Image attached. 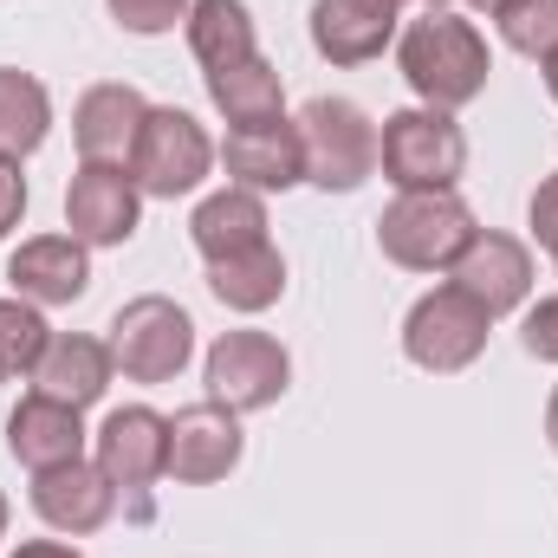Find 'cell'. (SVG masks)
I'll use <instances>...</instances> for the list:
<instances>
[{
	"instance_id": "obj_38",
	"label": "cell",
	"mask_w": 558,
	"mask_h": 558,
	"mask_svg": "<svg viewBox=\"0 0 558 558\" xmlns=\"http://www.w3.org/2000/svg\"><path fill=\"white\" fill-rule=\"evenodd\" d=\"M553 260H558V254H553Z\"/></svg>"
},
{
	"instance_id": "obj_36",
	"label": "cell",
	"mask_w": 558,
	"mask_h": 558,
	"mask_svg": "<svg viewBox=\"0 0 558 558\" xmlns=\"http://www.w3.org/2000/svg\"><path fill=\"white\" fill-rule=\"evenodd\" d=\"M468 7H481V13H500V7H507V0H468Z\"/></svg>"
},
{
	"instance_id": "obj_22",
	"label": "cell",
	"mask_w": 558,
	"mask_h": 558,
	"mask_svg": "<svg viewBox=\"0 0 558 558\" xmlns=\"http://www.w3.org/2000/svg\"><path fill=\"white\" fill-rule=\"evenodd\" d=\"M202 78H208V105H215L228 124H267V118H286L279 65H267L260 52H254V59H241V65L202 72Z\"/></svg>"
},
{
	"instance_id": "obj_16",
	"label": "cell",
	"mask_w": 558,
	"mask_h": 558,
	"mask_svg": "<svg viewBox=\"0 0 558 558\" xmlns=\"http://www.w3.org/2000/svg\"><path fill=\"white\" fill-rule=\"evenodd\" d=\"M7 279H13V299H26L39 312L46 305H78L92 292V254L72 234H33L7 260Z\"/></svg>"
},
{
	"instance_id": "obj_15",
	"label": "cell",
	"mask_w": 558,
	"mask_h": 558,
	"mask_svg": "<svg viewBox=\"0 0 558 558\" xmlns=\"http://www.w3.org/2000/svg\"><path fill=\"white\" fill-rule=\"evenodd\" d=\"M410 0H312V46L331 65H371L397 39Z\"/></svg>"
},
{
	"instance_id": "obj_3",
	"label": "cell",
	"mask_w": 558,
	"mask_h": 558,
	"mask_svg": "<svg viewBox=\"0 0 558 558\" xmlns=\"http://www.w3.org/2000/svg\"><path fill=\"white\" fill-rule=\"evenodd\" d=\"M377 169H384V182H397V195L454 189L468 175V137H461L454 111H435V105L390 111L377 131Z\"/></svg>"
},
{
	"instance_id": "obj_7",
	"label": "cell",
	"mask_w": 558,
	"mask_h": 558,
	"mask_svg": "<svg viewBox=\"0 0 558 558\" xmlns=\"http://www.w3.org/2000/svg\"><path fill=\"white\" fill-rule=\"evenodd\" d=\"M487 331H494V318L461 286H435L403 318V357L416 371H428V377H454V371H468L487 351Z\"/></svg>"
},
{
	"instance_id": "obj_27",
	"label": "cell",
	"mask_w": 558,
	"mask_h": 558,
	"mask_svg": "<svg viewBox=\"0 0 558 558\" xmlns=\"http://www.w3.org/2000/svg\"><path fill=\"white\" fill-rule=\"evenodd\" d=\"M105 7H111V20H118L124 33L156 39V33H175V26L189 20V7H195V0H105Z\"/></svg>"
},
{
	"instance_id": "obj_14",
	"label": "cell",
	"mask_w": 558,
	"mask_h": 558,
	"mask_svg": "<svg viewBox=\"0 0 558 558\" xmlns=\"http://www.w3.org/2000/svg\"><path fill=\"white\" fill-rule=\"evenodd\" d=\"M33 513H39L52 533L85 539V533L111 526V513H118V487L105 481L98 461H65V468L33 474Z\"/></svg>"
},
{
	"instance_id": "obj_2",
	"label": "cell",
	"mask_w": 558,
	"mask_h": 558,
	"mask_svg": "<svg viewBox=\"0 0 558 558\" xmlns=\"http://www.w3.org/2000/svg\"><path fill=\"white\" fill-rule=\"evenodd\" d=\"M474 241V208L454 189H416L397 195L377 221V247L403 274H448L454 254Z\"/></svg>"
},
{
	"instance_id": "obj_8",
	"label": "cell",
	"mask_w": 558,
	"mask_h": 558,
	"mask_svg": "<svg viewBox=\"0 0 558 558\" xmlns=\"http://www.w3.org/2000/svg\"><path fill=\"white\" fill-rule=\"evenodd\" d=\"M202 384L215 403H228L234 416H254V410H274L292 384V357L286 344L267 331H221L202 357Z\"/></svg>"
},
{
	"instance_id": "obj_26",
	"label": "cell",
	"mask_w": 558,
	"mask_h": 558,
	"mask_svg": "<svg viewBox=\"0 0 558 558\" xmlns=\"http://www.w3.org/2000/svg\"><path fill=\"white\" fill-rule=\"evenodd\" d=\"M494 26H500V39L520 52V59H553L558 52V0H507L500 13H494Z\"/></svg>"
},
{
	"instance_id": "obj_5",
	"label": "cell",
	"mask_w": 558,
	"mask_h": 558,
	"mask_svg": "<svg viewBox=\"0 0 558 558\" xmlns=\"http://www.w3.org/2000/svg\"><path fill=\"white\" fill-rule=\"evenodd\" d=\"M105 344H111V357H118V371L131 384H175L189 371V357H195V318L175 299L143 292L111 318Z\"/></svg>"
},
{
	"instance_id": "obj_4",
	"label": "cell",
	"mask_w": 558,
	"mask_h": 558,
	"mask_svg": "<svg viewBox=\"0 0 558 558\" xmlns=\"http://www.w3.org/2000/svg\"><path fill=\"white\" fill-rule=\"evenodd\" d=\"M299 149H305V182L325 195H351L377 175V124L351 98H312L299 118Z\"/></svg>"
},
{
	"instance_id": "obj_12",
	"label": "cell",
	"mask_w": 558,
	"mask_h": 558,
	"mask_svg": "<svg viewBox=\"0 0 558 558\" xmlns=\"http://www.w3.org/2000/svg\"><path fill=\"white\" fill-rule=\"evenodd\" d=\"M92 441H98V468L118 494H143L169 474V416H156L149 403L111 410Z\"/></svg>"
},
{
	"instance_id": "obj_17",
	"label": "cell",
	"mask_w": 558,
	"mask_h": 558,
	"mask_svg": "<svg viewBox=\"0 0 558 558\" xmlns=\"http://www.w3.org/2000/svg\"><path fill=\"white\" fill-rule=\"evenodd\" d=\"M7 454L26 468V474H46V468H65V461H85V410L72 403H52V397H20V410L7 416Z\"/></svg>"
},
{
	"instance_id": "obj_18",
	"label": "cell",
	"mask_w": 558,
	"mask_h": 558,
	"mask_svg": "<svg viewBox=\"0 0 558 558\" xmlns=\"http://www.w3.org/2000/svg\"><path fill=\"white\" fill-rule=\"evenodd\" d=\"M118 377V357L105 338H85V331H52L39 371H33V390L52 397V403H72V410H92Z\"/></svg>"
},
{
	"instance_id": "obj_9",
	"label": "cell",
	"mask_w": 558,
	"mask_h": 558,
	"mask_svg": "<svg viewBox=\"0 0 558 558\" xmlns=\"http://www.w3.org/2000/svg\"><path fill=\"white\" fill-rule=\"evenodd\" d=\"M143 221V189L124 162H78L65 189V228L85 247H124Z\"/></svg>"
},
{
	"instance_id": "obj_35",
	"label": "cell",
	"mask_w": 558,
	"mask_h": 558,
	"mask_svg": "<svg viewBox=\"0 0 558 558\" xmlns=\"http://www.w3.org/2000/svg\"><path fill=\"white\" fill-rule=\"evenodd\" d=\"M448 7H454V0H422V13H448Z\"/></svg>"
},
{
	"instance_id": "obj_6",
	"label": "cell",
	"mask_w": 558,
	"mask_h": 558,
	"mask_svg": "<svg viewBox=\"0 0 558 558\" xmlns=\"http://www.w3.org/2000/svg\"><path fill=\"white\" fill-rule=\"evenodd\" d=\"M215 156H221L215 137L189 111L149 105V118H143V131H137V149H131V182H137L143 195H156V202H175V195H195L208 182Z\"/></svg>"
},
{
	"instance_id": "obj_34",
	"label": "cell",
	"mask_w": 558,
	"mask_h": 558,
	"mask_svg": "<svg viewBox=\"0 0 558 558\" xmlns=\"http://www.w3.org/2000/svg\"><path fill=\"white\" fill-rule=\"evenodd\" d=\"M7 520H13V507H7V494H0V539H7Z\"/></svg>"
},
{
	"instance_id": "obj_23",
	"label": "cell",
	"mask_w": 558,
	"mask_h": 558,
	"mask_svg": "<svg viewBox=\"0 0 558 558\" xmlns=\"http://www.w3.org/2000/svg\"><path fill=\"white\" fill-rule=\"evenodd\" d=\"M208 292L228 312H267L286 292V254H279L274 241H260V247H241L228 260H208Z\"/></svg>"
},
{
	"instance_id": "obj_33",
	"label": "cell",
	"mask_w": 558,
	"mask_h": 558,
	"mask_svg": "<svg viewBox=\"0 0 558 558\" xmlns=\"http://www.w3.org/2000/svg\"><path fill=\"white\" fill-rule=\"evenodd\" d=\"M539 72H546V92H553V105H558V52L546 59V65H539Z\"/></svg>"
},
{
	"instance_id": "obj_31",
	"label": "cell",
	"mask_w": 558,
	"mask_h": 558,
	"mask_svg": "<svg viewBox=\"0 0 558 558\" xmlns=\"http://www.w3.org/2000/svg\"><path fill=\"white\" fill-rule=\"evenodd\" d=\"M13 558H85V553H78V546H65V539H26Z\"/></svg>"
},
{
	"instance_id": "obj_32",
	"label": "cell",
	"mask_w": 558,
	"mask_h": 558,
	"mask_svg": "<svg viewBox=\"0 0 558 558\" xmlns=\"http://www.w3.org/2000/svg\"><path fill=\"white\" fill-rule=\"evenodd\" d=\"M546 441H553V454H558V384H553V403H546Z\"/></svg>"
},
{
	"instance_id": "obj_24",
	"label": "cell",
	"mask_w": 558,
	"mask_h": 558,
	"mask_svg": "<svg viewBox=\"0 0 558 558\" xmlns=\"http://www.w3.org/2000/svg\"><path fill=\"white\" fill-rule=\"evenodd\" d=\"M46 137H52V98H46V85L33 72L0 65V156L26 162Z\"/></svg>"
},
{
	"instance_id": "obj_30",
	"label": "cell",
	"mask_w": 558,
	"mask_h": 558,
	"mask_svg": "<svg viewBox=\"0 0 558 558\" xmlns=\"http://www.w3.org/2000/svg\"><path fill=\"white\" fill-rule=\"evenodd\" d=\"M20 215H26V175L13 156H0V234H13Z\"/></svg>"
},
{
	"instance_id": "obj_21",
	"label": "cell",
	"mask_w": 558,
	"mask_h": 558,
	"mask_svg": "<svg viewBox=\"0 0 558 558\" xmlns=\"http://www.w3.org/2000/svg\"><path fill=\"white\" fill-rule=\"evenodd\" d=\"M182 33H189V52H195L202 72H221V65H241V59L260 52L247 0H195L189 20H182Z\"/></svg>"
},
{
	"instance_id": "obj_1",
	"label": "cell",
	"mask_w": 558,
	"mask_h": 558,
	"mask_svg": "<svg viewBox=\"0 0 558 558\" xmlns=\"http://www.w3.org/2000/svg\"><path fill=\"white\" fill-rule=\"evenodd\" d=\"M397 65H403V78H410V92H416L422 105L461 111V105H474L487 92L494 52H487V39H481L474 20L422 13V20L403 26V39H397Z\"/></svg>"
},
{
	"instance_id": "obj_11",
	"label": "cell",
	"mask_w": 558,
	"mask_h": 558,
	"mask_svg": "<svg viewBox=\"0 0 558 558\" xmlns=\"http://www.w3.org/2000/svg\"><path fill=\"white\" fill-rule=\"evenodd\" d=\"M448 286H461L487 318L520 312L526 292H533V247L513 241V234H500V228H474V241L448 267Z\"/></svg>"
},
{
	"instance_id": "obj_37",
	"label": "cell",
	"mask_w": 558,
	"mask_h": 558,
	"mask_svg": "<svg viewBox=\"0 0 558 558\" xmlns=\"http://www.w3.org/2000/svg\"><path fill=\"white\" fill-rule=\"evenodd\" d=\"M0 384H7V371H0Z\"/></svg>"
},
{
	"instance_id": "obj_19",
	"label": "cell",
	"mask_w": 558,
	"mask_h": 558,
	"mask_svg": "<svg viewBox=\"0 0 558 558\" xmlns=\"http://www.w3.org/2000/svg\"><path fill=\"white\" fill-rule=\"evenodd\" d=\"M143 118H149V105H143L137 85H92L72 111V143L85 162H124L131 169Z\"/></svg>"
},
{
	"instance_id": "obj_10",
	"label": "cell",
	"mask_w": 558,
	"mask_h": 558,
	"mask_svg": "<svg viewBox=\"0 0 558 558\" xmlns=\"http://www.w3.org/2000/svg\"><path fill=\"white\" fill-rule=\"evenodd\" d=\"M247 454V435H241V416L228 403H189L169 416V474L182 487H215L241 468Z\"/></svg>"
},
{
	"instance_id": "obj_28",
	"label": "cell",
	"mask_w": 558,
	"mask_h": 558,
	"mask_svg": "<svg viewBox=\"0 0 558 558\" xmlns=\"http://www.w3.org/2000/svg\"><path fill=\"white\" fill-rule=\"evenodd\" d=\"M520 344H526V357L558 364V292H553V299H539V305L526 312V325H520Z\"/></svg>"
},
{
	"instance_id": "obj_25",
	"label": "cell",
	"mask_w": 558,
	"mask_h": 558,
	"mask_svg": "<svg viewBox=\"0 0 558 558\" xmlns=\"http://www.w3.org/2000/svg\"><path fill=\"white\" fill-rule=\"evenodd\" d=\"M46 344H52L46 312L26 305V299H0V371H7V384L13 377H33L39 357H46Z\"/></svg>"
},
{
	"instance_id": "obj_29",
	"label": "cell",
	"mask_w": 558,
	"mask_h": 558,
	"mask_svg": "<svg viewBox=\"0 0 558 558\" xmlns=\"http://www.w3.org/2000/svg\"><path fill=\"white\" fill-rule=\"evenodd\" d=\"M526 228H533V241L558 254V175H546L539 189H533V208H526Z\"/></svg>"
},
{
	"instance_id": "obj_20",
	"label": "cell",
	"mask_w": 558,
	"mask_h": 558,
	"mask_svg": "<svg viewBox=\"0 0 558 558\" xmlns=\"http://www.w3.org/2000/svg\"><path fill=\"white\" fill-rule=\"evenodd\" d=\"M189 241H195L202 260H228V254H241V247L274 241V234H267V195L234 189V182L215 189L208 202H195V215H189Z\"/></svg>"
},
{
	"instance_id": "obj_13",
	"label": "cell",
	"mask_w": 558,
	"mask_h": 558,
	"mask_svg": "<svg viewBox=\"0 0 558 558\" xmlns=\"http://www.w3.org/2000/svg\"><path fill=\"white\" fill-rule=\"evenodd\" d=\"M221 162L234 175V189L254 195H286L305 182V149H299V124L292 118H267V124H228Z\"/></svg>"
}]
</instances>
